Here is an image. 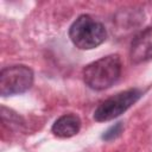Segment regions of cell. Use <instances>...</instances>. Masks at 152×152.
Segmentation results:
<instances>
[{
    "instance_id": "277c9868",
    "label": "cell",
    "mask_w": 152,
    "mask_h": 152,
    "mask_svg": "<svg viewBox=\"0 0 152 152\" xmlns=\"http://www.w3.org/2000/svg\"><path fill=\"white\" fill-rule=\"evenodd\" d=\"M33 84V71L24 64H14L0 71V95L12 96L27 91Z\"/></svg>"
},
{
    "instance_id": "ba28073f",
    "label": "cell",
    "mask_w": 152,
    "mask_h": 152,
    "mask_svg": "<svg viewBox=\"0 0 152 152\" xmlns=\"http://www.w3.org/2000/svg\"><path fill=\"white\" fill-rule=\"evenodd\" d=\"M122 131H124V125H122V122H116L115 125H113V126H110L106 132H103V134H102V139L103 140H106V141H110V140H113V139H115V138H118L121 133H122Z\"/></svg>"
},
{
    "instance_id": "52a82bcc",
    "label": "cell",
    "mask_w": 152,
    "mask_h": 152,
    "mask_svg": "<svg viewBox=\"0 0 152 152\" xmlns=\"http://www.w3.org/2000/svg\"><path fill=\"white\" fill-rule=\"evenodd\" d=\"M1 119L4 125L8 124L11 127H19L24 124V120L19 114L14 113L12 109L6 108L5 106H1Z\"/></svg>"
},
{
    "instance_id": "3957f363",
    "label": "cell",
    "mask_w": 152,
    "mask_h": 152,
    "mask_svg": "<svg viewBox=\"0 0 152 152\" xmlns=\"http://www.w3.org/2000/svg\"><path fill=\"white\" fill-rule=\"evenodd\" d=\"M141 96H142L141 89L131 88L106 99L94 110L95 121L103 122L120 116L128 108H131Z\"/></svg>"
},
{
    "instance_id": "5b68a950",
    "label": "cell",
    "mask_w": 152,
    "mask_h": 152,
    "mask_svg": "<svg viewBox=\"0 0 152 152\" xmlns=\"http://www.w3.org/2000/svg\"><path fill=\"white\" fill-rule=\"evenodd\" d=\"M132 63L140 64L152 58V26L140 31L132 40L129 49Z\"/></svg>"
},
{
    "instance_id": "8992f818",
    "label": "cell",
    "mask_w": 152,
    "mask_h": 152,
    "mask_svg": "<svg viewBox=\"0 0 152 152\" xmlns=\"http://www.w3.org/2000/svg\"><path fill=\"white\" fill-rule=\"evenodd\" d=\"M81 124V119L76 114H63L53 122L51 132L58 138H70L80 132Z\"/></svg>"
},
{
    "instance_id": "7a4b0ae2",
    "label": "cell",
    "mask_w": 152,
    "mask_h": 152,
    "mask_svg": "<svg viewBox=\"0 0 152 152\" xmlns=\"http://www.w3.org/2000/svg\"><path fill=\"white\" fill-rule=\"evenodd\" d=\"M69 37L72 44L81 50H91L101 45L107 38L104 25L90 17L81 14L70 25Z\"/></svg>"
},
{
    "instance_id": "6da1fadb",
    "label": "cell",
    "mask_w": 152,
    "mask_h": 152,
    "mask_svg": "<svg viewBox=\"0 0 152 152\" xmlns=\"http://www.w3.org/2000/svg\"><path fill=\"white\" fill-rule=\"evenodd\" d=\"M121 70L122 63L120 56L116 53L107 55L89 63L83 69V82L93 90H104L119 80Z\"/></svg>"
}]
</instances>
